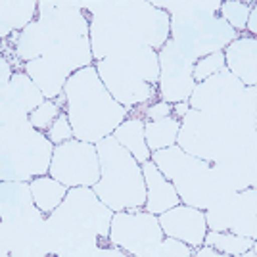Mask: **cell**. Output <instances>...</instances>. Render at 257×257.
<instances>
[{"mask_svg":"<svg viewBox=\"0 0 257 257\" xmlns=\"http://www.w3.org/2000/svg\"><path fill=\"white\" fill-rule=\"evenodd\" d=\"M171 16V39L192 60L225 48L238 39L228 23L219 16L221 2H152Z\"/></svg>","mask_w":257,"mask_h":257,"instance_id":"277c9868","label":"cell"},{"mask_svg":"<svg viewBox=\"0 0 257 257\" xmlns=\"http://www.w3.org/2000/svg\"><path fill=\"white\" fill-rule=\"evenodd\" d=\"M8 253H10V257H50L37 246H25V244L23 246H12Z\"/></svg>","mask_w":257,"mask_h":257,"instance_id":"4dcf8cb0","label":"cell"},{"mask_svg":"<svg viewBox=\"0 0 257 257\" xmlns=\"http://www.w3.org/2000/svg\"><path fill=\"white\" fill-rule=\"evenodd\" d=\"M65 113L81 142L98 144L113 135L127 119L128 109L117 104L100 81L94 64L75 71L64 86Z\"/></svg>","mask_w":257,"mask_h":257,"instance_id":"7a4b0ae2","label":"cell"},{"mask_svg":"<svg viewBox=\"0 0 257 257\" xmlns=\"http://www.w3.org/2000/svg\"><path fill=\"white\" fill-rule=\"evenodd\" d=\"M238 257H255V253H253V249H251V251H247V253H244V255H238Z\"/></svg>","mask_w":257,"mask_h":257,"instance_id":"74e56055","label":"cell"},{"mask_svg":"<svg viewBox=\"0 0 257 257\" xmlns=\"http://www.w3.org/2000/svg\"><path fill=\"white\" fill-rule=\"evenodd\" d=\"M111 137L117 140L125 150H128V154L139 161L140 165L152 160V152L148 150L146 137H144V119L142 117H127L113 131Z\"/></svg>","mask_w":257,"mask_h":257,"instance_id":"ffe728a7","label":"cell"},{"mask_svg":"<svg viewBox=\"0 0 257 257\" xmlns=\"http://www.w3.org/2000/svg\"><path fill=\"white\" fill-rule=\"evenodd\" d=\"M190 111V104L188 102H179V104H173V113L177 119H182L186 113Z\"/></svg>","mask_w":257,"mask_h":257,"instance_id":"8d00e7d4","label":"cell"},{"mask_svg":"<svg viewBox=\"0 0 257 257\" xmlns=\"http://www.w3.org/2000/svg\"><path fill=\"white\" fill-rule=\"evenodd\" d=\"M253 253H255V257H257V240H255V244H253Z\"/></svg>","mask_w":257,"mask_h":257,"instance_id":"f35d334b","label":"cell"},{"mask_svg":"<svg viewBox=\"0 0 257 257\" xmlns=\"http://www.w3.org/2000/svg\"><path fill=\"white\" fill-rule=\"evenodd\" d=\"M37 16V2H0V37L23 31Z\"/></svg>","mask_w":257,"mask_h":257,"instance_id":"44dd1931","label":"cell"},{"mask_svg":"<svg viewBox=\"0 0 257 257\" xmlns=\"http://www.w3.org/2000/svg\"><path fill=\"white\" fill-rule=\"evenodd\" d=\"M165 240L158 215L144 209H127L113 213L109 236V246L119 247L131 257H150L156 247Z\"/></svg>","mask_w":257,"mask_h":257,"instance_id":"30bf717a","label":"cell"},{"mask_svg":"<svg viewBox=\"0 0 257 257\" xmlns=\"http://www.w3.org/2000/svg\"><path fill=\"white\" fill-rule=\"evenodd\" d=\"M2 98L10 109H14L16 113H20L27 119H29V113L33 109H37L46 100L43 96V92L37 88V85L22 71L12 75L6 88H2Z\"/></svg>","mask_w":257,"mask_h":257,"instance_id":"ac0fdd59","label":"cell"},{"mask_svg":"<svg viewBox=\"0 0 257 257\" xmlns=\"http://www.w3.org/2000/svg\"><path fill=\"white\" fill-rule=\"evenodd\" d=\"M94 146L100 161V181L92 186V190L100 202L113 213L144 209L146 184L142 165L113 137L100 140Z\"/></svg>","mask_w":257,"mask_h":257,"instance_id":"8992f818","label":"cell"},{"mask_svg":"<svg viewBox=\"0 0 257 257\" xmlns=\"http://www.w3.org/2000/svg\"><path fill=\"white\" fill-rule=\"evenodd\" d=\"M54 144L46 135L22 123L4 128L0 140V182H31L50 169Z\"/></svg>","mask_w":257,"mask_h":257,"instance_id":"ba28073f","label":"cell"},{"mask_svg":"<svg viewBox=\"0 0 257 257\" xmlns=\"http://www.w3.org/2000/svg\"><path fill=\"white\" fill-rule=\"evenodd\" d=\"M81 8L90 23L94 62L142 44L160 52L171 39V16L152 2H88Z\"/></svg>","mask_w":257,"mask_h":257,"instance_id":"6da1fadb","label":"cell"},{"mask_svg":"<svg viewBox=\"0 0 257 257\" xmlns=\"http://www.w3.org/2000/svg\"><path fill=\"white\" fill-rule=\"evenodd\" d=\"M150 257H194V249L184 242L165 238Z\"/></svg>","mask_w":257,"mask_h":257,"instance_id":"f1b7e54d","label":"cell"},{"mask_svg":"<svg viewBox=\"0 0 257 257\" xmlns=\"http://www.w3.org/2000/svg\"><path fill=\"white\" fill-rule=\"evenodd\" d=\"M226 69L244 86H257V39L238 35L225 48Z\"/></svg>","mask_w":257,"mask_h":257,"instance_id":"2e32d148","label":"cell"},{"mask_svg":"<svg viewBox=\"0 0 257 257\" xmlns=\"http://www.w3.org/2000/svg\"><path fill=\"white\" fill-rule=\"evenodd\" d=\"M226 69V62H225V52H215L209 54V56H204L200 58L196 64H194V81L196 85L198 83H204L205 79L217 75L221 71Z\"/></svg>","mask_w":257,"mask_h":257,"instance_id":"4316f807","label":"cell"},{"mask_svg":"<svg viewBox=\"0 0 257 257\" xmlns=\"http://www.w3.org/2000/svg\"><path fill=\"white\" fill-rule=\"evenodd\" d=\"M158 56H160V83H158L160 100L171 106L179 102H188L196 88V81L192 75L196 60L182 52L173 39L165 43Z\"/></svg>","mask_w":257,"mask_h":257,"instance_id":"7c38bea8","label":"cell"},{"mask_svg":"<svg viewBox=\"0 0 257 257\" xmlns=\"http://www.w3.org/2000/svg\"><path fill=\"white\" fill-rule=\"evenodd\" d=\"M249 12H251V4L230 0V2H221L219 16H221V18L234 29V31L242 33V31H246Z\"/></svg>","mask_w":257,"mask_h":257,"instance_id":"d4e9b609","label":"cell"},{"mask_svg":"<svg viewBox=\"0 0 257 257\" xmlns=\"http://www.w3.org/2000/svg\"><path fill=\"white\" fill-rule=\"evenodd\" d=\"M39 213L29 182H0V223L4 230L18 228Z\"/></svg>","mask_w":257,"mask_h":257,"instance_id":"9a60e30c","label":"cell"},{"mask_svg":"<svg viewBox=\"0 0 257 257\" xmlns=\"http://www.w3.org/2000/svg\"><path fill=\"white\" fill-rule=\"evenodd\" d=\"M173 115V106L163 102V100H158L150 106L146 107L144 111V121H160V119L171 117Z\"/></svg>","mask_w":257,"mask_h":257,"instance_id":"f546056e","label":"cell"},{"mask_svg":"<svg viewBox=\"0 0 257 257\" xmlns=\"http://www.w3.org/2000/svg\"><path fill=\"white\" fill-rule=\"evenodd\" d=\"M92 257H131L128 253H125L123 249H119V247H113V246H100L94 249V253Z\"/></svg>","mask_w":257,"mask_h":257,"instance_id":"836d02e7","label":"cell"},{"mask_svg":"<svg viewBox=\"0 0 257 257\" xmlns=\"http://www.w3.org/2000/svg\"><path fill=\"white\" fill-rule=\"evenodd\" d=\"M152 161L175 186L181 204L184 205L207 211L219 202L236 194L223 184L211 163L186 154L177 144L165 150L154 152Z\"/></svg>","mask_w":257,"mask_h":257,"instance_id":"5b68a950","label":"cell"},{"mask_svg":"<svg viewBox=\"0 0 257 257\" xmlns=\"http://www.w3.org/2000/svg\"><path fill=\"white\" fill-rule=\"evenodd\" d=\"M0 43H2V37H0Z\"/></svg>","mask_w":257,"mask_h":257,"instance_id":"ab89813d","label":"cell"},{"mask_svg":"<svg viewBox=\"0 0 257 257\" xmlns=\"http://www.w3.org/2000/svg\"><path fill=\"white\" fill-rule=\"evenodd\" d=\"M244 88L246 86L228 69H225L217 75L205 79L204 83H198L188 104L192 109H200V111H219L230 106L244 92Z\"/></svg>","mask_w":257,"mask_h":257,"instance_id":"5bb4252c","label":"cell"},{"mask_svg":"<svg viewBox=\"0 0 257 257\" xmlns=\"http://www.w3.org/2000/svg\"><path fill=\"white\" fill-rule=\"evenodd\" d=\"M158 219H160V226L165 238L184 242L192 249L204 246L205 234L209 232L207 221H205V211L181 204L165 213L158 215Z\"/></svg>","mask_w":257,"mask_h":257,"instance_id":"4fadbf2b","label":"cell"},{"mask_svg":"<svg viewBox=\"0 0 257 257\" xmlns=\"http://www.w3.org/2000/svg\"><path fill=\"white\" fill-rule=\"evenodd\" d=\"M246 31L255 37L257 39V4L251 6V12H249V18H247V25H246Z\"/></svg>","mask_w":257,"mask_h":257,"instance_id":"d590c367","label":"cell"},{"mask_svg":"<svg viewBox=\"0 0 257 257\" xmlns=\"http://www.w3.org/2000/svg\"><path fill=\"white\" fill-rule=\"evenodd\" d=\"M204 244L215 247L217 251H221L225 255L238 257L247 253V251H251L255 242L249 240V238H244V236L232 234V232H213V230H209L205 234Z\"/></svg>","mask_w":257,"mask_h":257,"instance_id":"cb8c5ba5","label":"cell"},{"mask_svg":"<svg viewBox=\"0 0 257 257\" xmlns=\"http://www.w3.org/2000/svg\"><path fill=\"white\" fill-rule=\"evenodd\" d=\"M60 113H62V106L58 104V100H44L41 106L29 113V123L33 128L46 133Z\"/></svg>","mask_w":257,"mask_h":257,"instance_id":"484cf974","label":"cell"},{"mask_svg":"<svg viewBox=\"0 0 257 257\" xmlns=\"http://www.w3.org/2000/svg\"><path fill=\"white\" fill-rule=\"evenodd\" d=\"M100 81L113 100L131 111L160 100V56L150 46H133L94 62Z\"/></svg>","mask_w":257,"mask_h":257,"instance_id":"3957f363","label":"cell"},{"mask_svg":"<svg viewBox=\"0 0 257 257\" xmlns=\"http://www.w3.org/2000/svg\"><path fill=\"white\" fill-rule=\"evenodd\" d=\"M48 175L67 188H92L100 181L96 146L77 139L54 146Z\"/></svg>","mask_w":257,"mask_h":257,"instance_id":"8fae6325","label":"cell"},{"mask_svg":"<svg viewBox=\"0 0 257 257\" xmlns=\"http://www.w3.org/2000/svg\"><path fill=\"white\" fill-rule=\"evenodd\" d=\"M253 135H244L225 111L192 109L181 119L177 146L198 160L217 163Z\"/></svg>","mask_w":257,"mask_h":257,"instance_id":"52a82bcc","label":"cell"},{"mask_svg":"<svg viewBox=\"0 0 257 257\" xmlns=\"http://www.w3.org/2000/svg\"><path fill=\"white\" fill-rule=\"evenodd\" d=\"M238 198H240V202L246 205L251 213L257 215V188L242 190V192H238Z\"/></svg>","mask_w":257,"mask_h":257,"instance_id":"1f68e13d","label":"cell"},{"mask_svg":"<svg viewBox=\"0 0 257 257\" xmlns=\"http://www.w3.org/2000/svg\"><path fill=\"white\" fill-rule=\"evenodd\" d=\"M12 75H14V69H12V64L8 62L6 56L0 54V90L6 88V85L10 83Z\"/></svg>","mask_w":257,"mask_h":257,"instance_id":"d6a6232c","label":"cell"},{"mask_svg":"<svg viewBox=\"0 0 257 257\" xmlns=\"http://www.w3.org/2000/svg\"><path fill=\"white\" fill-rule=\"evenodd\" d=\"M179 131H181V119H177L175 115L160 121H144V137L148 150L154 154L175 146L179 139Z\"/></svg>","mask_w":257,"mask_h":257,"instance_id":"603a6c76","label":"cell"},{"mask_svg":"<svg viewBox=\"0 0 257 257\" xmlns=\"http://www.w3.org/2000/svg\"><path fill=\"white\" fill-rule=\"evenodd\" d=\"M92 50L88 37H69L50 46L44 56L27 62L23 73L37 85L46 100H56L64 94L67 79L75 71L92 65Z\"/></svg>","mask_w":257,"mask_h":257,"instance_id":"9c48e42d","label":"cell"},{"mask_svg":"<svg viewBox=\"0 0 257 257\" xmlns=\"http://www.w3.org/2000/svg\"><path fill=\"white\" fill-rule=\"evenodd\" d=\"M142 175H144V184H146L144 211L152 215H161L181 205V198L175 190V186L163 177V173L152 160L142 165Z\"/></svg>","mask_w":257,"mask_h":257,"instance_id":"e0dca14e","label":"cell"},{"mask_svg":"<svg viewBox=\"0 0 257 257\" xmlns=\"http://www.w3.org/2000/svg\"><path fill=\"white\" fill-rule=\"evenodd\" d=\"M29 188H31L33 202L37 205V209L43 215H48L56 211L60 204L64 202V198L67 196V186H64L62 182L54 181L52 177L44 175V177H37L29 182Z\"/></svg>","mask_w":257,"mask_h":257,"instance_id":"7402d4cb","label":"cell"},{"mask_svg":"<svg viewBox=\"0 0 257 257\" xmlns=\"http://www.w3.org/2000/svg\"><path fill=\"white\" fill-rule=\"evenodd\" d=\"M44 135H46V139L50 140L54 146L64 144V142H67V140L75 139V137H73L71 123H69V119H67V113H65V111H62V113L58 115V119L52 123V127L48 128Z\"/></svg>","mask_w":257,"mask_h":257,"instance_id":"83f0119b","label":"cell"},{"mask_svg":"<svg viewBox=\"0 0 257 257\" xmlns=\"http://www.w3.org/2000/svg\"><path fill=\"white\" fill-rule=\"evenodd\" d=\"M194 257H230V255H225V253H221V251H217L215 247L211 246H202L198 247V249H194Z\"/></svg>","mask_w":257,"mask_h":257,"instance_id":"e575fe53","label":"cell"},{"mask_svg":"<svg viewBox=\"0 0 257 257\" xmlns=\"http://www.w3.org/2000/svg\"><path fill=\"white\" fill-rule=\"evenodd\" d=\"M14 48H16V58L23 60L25 64L33 62L37 58L44 56V52L58 43L54 35L48 31V27L39 20H33L23 31L14 33Z\"/></svg>","mask_w":257,"mask_h":257,"instance_id":"d6986e66","label":"cell"}]
</instances>
